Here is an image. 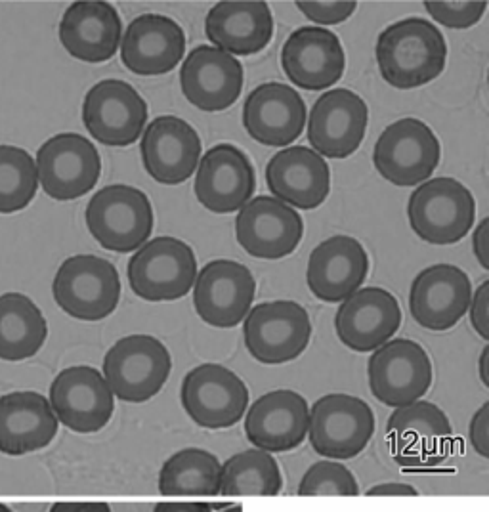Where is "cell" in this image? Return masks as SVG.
<instances>
[{"mask_svg":"<svg viewBox=\"0 0 489 512\" xmlns=\"http://www.w3.org/2000/svg\"><path fill=\"white\" fill-rule=\"evenodd\" d=\"M375 54L384 81L394 88L411 90L432 83L444 73L447 44L434 23L407 18L384 29Z\"/></svg>","mask_w":489,"mask_h":512,"instance_id":"cell-1","label":"cell"},{"mask_svg":"<svg viewBox=\"0 0 489 512\" xmlns=\"http://www.w3.org/2000/svg\"><path fill=\"white\" fill-rule=\"evenodd\" d=\"M90 235L111 253L127 255L146 245L155 214L148 195L132 186L113 184L94 193L86 205Z\"/></svg>","mask_w":489,"mask_h":512,"instance_id":"cell-2","label":"cell"},{"mask_svg":"<svg viewBox=\"0 0 489 512\" xmlns=\"http://www.w3.org/2000/svg\"><path fill=\"white\" fill-rule=\"evenodd\" d=\"M392 459L411 470L436 469L453 449V428L446 413L432 402L398 407L386 423Z\"/></svg>","mask_w":489,"mask_h":512,"instance_id":"cell-3","label":"cell"},{"mask_svg":"<svg viewBox=\"0 0 489 512\" xmlns=\"http://www.w3.org/2000/svg\"><path fill=\"white\" fill-rule=\"evenodd\" d=\"M407 216L411 230L426 243L453 245L472 230L476 201L459 180L438 176L411 193Z\"/></svg>","mask_w":489,"mask_h":512,"instance_id":"cell-4","label":"cell"},{"mask_svg":"<svg viewBox=\"0 0 489 512\" xmlns=\"http://www.w3.org/2000/svg\"><path fill=\"white\" fill-rule=\"evenodd\" d=\"M171 371V352L163 342L151 335H130L109 348L102 375L113 396L144 404L163 390Z\"/></svg>","mask_w":489,"mask_h":512,"instance_id":"cell-5","label":"cell"},{"mask_svg":"<svg viewBox=\"0 0 489 512\" xmlns=\"http://www.w3.org/2000/svg\"><path fill=\"white\" fill-rule=\"evenodd\" d=\"M128 283L138 299L171 302L184 299L197 278L192 247L176 237H155L128 262Z\"/></svg>","mask_w":489,"mask_h":512,"instance_id":"cell-6","label":"cell"},{"mask_svg":"<svg viewBox=\"0 0 489 512\" xmlns=\"http://www.w3.org/2000/svg\"><path fill=\"white\" fill-rule=\"evenodd\" d=\"M58 306L75 320H106L121 300L117 268L100 256L77 255L58 268L52 283Z\"/></svg>","mask_w":489,"mask_h":512,"instance_id":"cell-7","label":"cell"},{"mask_svg":"<svg viewBox=\"0 0 489 512\" xmlns=\"http://www.w3.org/2000/svg\"><path fill=\"white\" fill-rule=\"evenodd\" d=\"M440 157L442 148L432 128L411 117L384 128L373 150L377 172L400 188L421 186L438 169Z\"/></svg>","mask_w":489,"mask_h":512,"instance_id":"cell-8","label":"cell"},{"mask_svg":"<svg viewBox=\"0 0 489 512\" xmlns=\"http://www.w3.org/2000/svg\"><path fill=\"white\" fill-rule=\"evenodd\" d=\"M243 321V339L249 354L266 365L297 360L312 339L310 316L293 300L262 302L249 310Z\"/></svg>","mask_w":489,"mask_h":512,"instance_id":"cell-9","label":"cell"},{"mask_svg":"<svg viewBox=\"0 0 489 512\" xmlns=\"http://www.w3.org/2000/svg\"><path fill=\"white\" fill-rule=\"evenodd\" d=\"M375 434L373 409L350 394H327L310 409L308 438L319 455L344 461L360 455Z\"/></svg>","mask_w":489,"mask_h":512,"instance_id":"cell-10","label":"cell"},{"mask_svg":"<svg viewBox=\"0 0 489 512\" xmlns=\"http://www.w3.org/2000/svg\"><path fill=\"white\" fill-rule=\"evenodd\" d=\"M371 394L383 406L419 402L432 386V362L419 342L394 339L373 352L367 365Z\"/></svg>","mask_w":489,"mask_h":512,"instance_id":"cell-11","label":"cell"},{"mask_svg":"<svg viewBox=\"0 0 489 512\" xmlns=\"http://www.w3.org/2000/svg\"><path fill=\"white\" fill-rule=\"evenodd\" d=\"M43 192L56 201H73L92 192L102 174V159L85 136L64 132L46 140L37 153Z\"/></svg>","mask_w":489,"mask_h":512,"instance_id":"cell-12","label":"cell"},{"mask_svg":"<svg viewBox=\"0 0 489 512\" xmlns=\"http://www.w3.org/2000/svg\"><path fill=\"white\" fill-rule=\"evenodd\" d=\"M180 400L195 425L230 428L245 417L249 388L228 367L203 363L184 377Z\"/></svg>","mask_w":489,"mask_h":512,"instance_id":"cell-13","label":"cell"},{"mask_svg":"<svg viewBox=\"0 0 489 512\" xmlns=\"http://www.w3.org/2000/svg\"><path fill=\"white\" fill-rule=\"evenodd\" d=\"M83 123L96 142L109 148H127L146 128L148 104L134 86L106 79L86 92Z\"/></svg>","mask_w":489,"mask_h":512,"instance_id":"cell-14","label":"cell"},{"mask_svg":"<svg viewBox=\"0 0 489 512\" xmlns=\"http://www.w3.org/2000/svg\"><path fill=\"white\" fill-rule=\"evenodd\" d=\"M251 270L235 260H211L193 283V306L201 320L216 329H232L247 318L255 300Z\"/></svg>","mask_w":489,"mask_h":512,"instance_id":"cell-15","label":"cell"},{"mask_svg":"<svg viewBox=\"0 0 489 512\" xmlns=\"http://www.w3.org/2000/svg\"><path fill=\"white\" fill-rule=\"evenodd\" d=\"M48 402L58 423L79 434L107 427L115 411V396L104 375L88 365L64 369L50 384Z\"/></svg>","mask_w":489,"mask_h":512,"instance_id":"cell-16","label":"cell"},{"mask_svg":"<svg viewBox=\"0 0 489 512\" xmlns=\"http://www.w3.org/2000/svg\"><path fill=\"white\" fill-rule=\"evenodd\" d=\"M369 107L348 88H335L316 100L308 115V142L327 159H346L362 146Z\"/></svg>","mask_w":489,"mask_h":512,"instance_id":"cell-17","label":"cell"},{"mask_svg":"<svg viewBox=\"0 0 489 512\" xmlns=\"http://www.w3.org/2000/svg\"><path fill=\"white\" fill-rule=\"evenodd\" d=\"M195 197L211 213L241 211L256 188L255 169L249 157L232 144H218L197 165Z\"/></svg>","mask_w":489,"mask_h":512,"instance_id":"cell-18","label":"cell"},{"mask_svg":"<svg viewBox=\"0 0 489 512\" xmlns=\"http://www.w3.org/2000/svg\"><path fill=\"white\" fill-rule=\"evenodd\" d=\"M239 245L255 258L279 260L295 253L304 235L300 214L276 197L251 199L235 218Z\"/></svg>","mask_w":489,"mask_h":512,"instance_id":"cell-19","label":"cell"},{"mask_svg":"<svg viewBox=\"0 0 489 512\" xmlns=\"http://www.w3.org/2000/svg\"><path fill=\"white\" fill-rule=\"evenodd\" d=\"M472 283L453 264L425 268L411 283L409 310L413 320L428 331H449L468 312Z\"/></svg>","mask_w":489,"mask_h":512,"instance_id":"cell-20","label":"cell"},{"mask_svg":"<svg viewBox=\"0 0 489 512\" xmlns=\"http://www.w3.org/2000/svg\"><path fill=\"white\" fill-rule=\"evenodd\" d=\"M140 151L155 182L178 186L193 176L201 161V138L184 119L161 115L144 128Z\"/></svg>","mask_w":489,"mask_h":512,"instance_id":"cell-21","label":"cell"},{"mask_svg":"<svg viewBox=\"0 0 489 512\" xmlns=\"http://www.w3.org/2000/svg\"><path fill=\"white\" fill-rule=\"evenodd\" d=\"M402 325L398 299L381 287L358 289L342 300L335 329L342 344L354 352H375L390 341Z\"/></svg>","mask_w":489,"mask_h":512,"instance_id":"cell-22","label":"cell"},{"mask_svg":"<svg viewBox=\"0 0 489 512\" xmlns=\"http://www.w3.org/2000/svg\"><path fill=\"white\" fill-rule=\"evenodd\" d=\"M243 83V65L214 46L193 48L180 69L184 98L207 113L234 106L241 96Z\"/></svg>","mask_w":489,"mask_h":512,"instance_id":"cell-23","label":"cell"},{"mask_svg":"<svg viewBox=\"0 0 489 512\" xmlns=\"http://www.w3.org/2000/svg\"><path fill=\"white\" fill-rule=\"evenodd\" d=\"M281 67L291 85L312 92L325 90L344 75V48L329 29L300 27L281 48Z\"/></svg>","mask_w":489,"mask_h":512,"instance_id":"cell-24","label":"cell"},{"mask_svg":"<svg viewBox=\"0 0 489 512\" xmlns=\"http://www.w3.org/2000/svg\"><path fill=\"white\" fill-rule=\"evenodd\" d=\"M243 127L262 146H291L306 127V104L293 86L264 83L245 100Z\"/></svg>","mask_w":489,"mask_h":512,"instance_id":"cell-25","label":"cell"},{"mask_svg":"<svg viewBox=\"0 0 489 512\" xmlns=\"http://www.w3.org/2000/svg\"><path fill=\"white\" fill-rule=\"evenodd\" d=\"M367 274L369 256L362 243L348 235H335L310 253L306 283L316 299L333 304L362 289Z\"/></svg>","mask_w":489,"mask_h":512,"instance_id":"cell-26","label":"cell"},{"mask_svg":"<svg viewBox=\"0 0 489 512\" xmlns=\"http://www.w3.org/2000/svg\"><path fill=\"white\" fill-rule=\"evenodd\" d=\"M119 48L128 71L142 77L165 75L182 62L186 33L169 16L144 14L128 23Z\"/></svg>","mask_w":489,"mask_h":512,"instance_id":"cell-27","label":"cell"},{"mask_svg":"<svg viewBox=\"0 0 489 512\" xmlns=\"http://www.w3.org/2000/svg\"><path fill=\"white\" fill-rule=\"evenodd\" d=\"M266 182L277 201L291 209L314 211L331 192V171L323 157L304 146L276 153L266 167Z\"/></svg>","mask_w":489,"mask_h":512,"instance_id":"cell-28","label":"cell"},{"mask_svg":"<svg viewBox=\"0 0 489 512\" xmlns=\"http://www.w3.org/2000/svg\"><path fill=\"white\" fill-rule=\"evenodd\" d=\"M310 407L295 390H274L260 396L245 417L247 440L256 449L283 453L298 448L308 434Z\"/></svg>","mask_w":489,"mask_h":512,"instance_id":"cell-29","label":"cell"},{"mask_svg":"<svg viewBox=\"0 0 489 512\" xmlns=\"http://www.w3.org/2000/svg\"><path fill=\"white\" fill-rule=\"evenodd\" d=\"M123 39L119 12L109 2H73L60 22V41L69 56L86 64L111 60Z\"/></svg>","mask_w":489,"mask_h":512,"instance_id":"cell-30","label":"cell"},{"mask_svg":"<svg viewBox=\"0 0 489 512\" xmlns=\"http://www.w3.org/2000/svg\"><path fill=\"white\" fill-rule=\"evenodd\" d=\"M207 39L230 56H255L274 39V16L266 2H218L205 20Z\"/></svg>","mask_w":489,"mask_h":512,"instance_id":"cell-31","label":"cell"},{"mask_svg":"<svg viewBox=\"0 0 489 512\" xmlns=\"http://www.w3.org/2000/svg\"><path fill=\"white\" fill-rule=\"evenodd\" d=\"M58 427L43 394L18 390L0 396V451L4 455H27L50 446Z\"/></svg>","mask_w":489,"mask_h":512,"instance_id":"cell-32","label":"cell"},{"mask_svg":"<svg viewBox=\"0 0 489 512\" xmlns=\"http://www.w3.org/2000/svg\"><path fill=\"white\" fill-rule=\"evenodd\" d=\"M48 323L39 306L22 293L0 297V360L23 362L46 342Z\"/></svg>","mask_w":489,"mask_h":512,"instance_id":"cell-33","label":"cell"},{"mask_svg":"<svg viewBox=\"0 0 489 512\" xmlns=\"http://www.w3.org/2000/svg\"><path fill=\"white\" fill-rule=\"evenodd\" d=\"M222 463L211 451L186 448L176 451L159 472L163 495H218Z\"/></svg>","mask_w":489,"mask_h":512,"instance_id":"cell-34","label":"cell"},{"mask_svg":"<svg viewBox=\"0 0 489 512\" xmlns=\"http://www.w3.org/2000/svg\"><path fill=\"white\" fill-rule=\"evenodd\" d=\"M281 470L272 453L247 449L230 457L220 469L222 495H279Z\"/></svg>","mask_w":489,"mask_h":512,"instance_id":"cell-35","label":"cell"},{"mask_svg":"<svg viewBox=\"0 0 489 512\" xmlns=\"http://www.w3.org/2000/svg\"><path fill=\"white\" fill-rule=\"evenodd\" d=\"M35 159L18 146H0V213L23 211L37 195Z\"/></svg>","mask_w":489,"mask_h":512,"instance_id":"cell-36","label":"cell"},{"mask_svg":"<svg viewBox=\"0 0 489 512\" xmlns=\"http://www.w3.org/2000/svg\"><path fill=\"white\" fill-rule=\"evenodd\" d=\"M356 476L339 461L314 463L300 480L298 495H358Z\"/></svg>","mask_w":489,"mask_h":512,"instance_id":"cell-37","label":"cell"},{"mask_svg":"<svg viewBox=\"0 0 489 512\" xmlns=\"http://www.w3.org/2000/svg\"><path fill=\"white\" fill-rule=\"evenodd\" d=\"M426 12L434 22L442 23L449 29H468L482 20L488 2H425Z\"/></svg>","mask_w":489,"mask_h":512,"instance_id":"cell-38","label":"cell"},{"mask_svg":"<svg viewBox=\"0 0 489 512\" xmlns=\"http://www.w3.org/2000/svg\"><path fill=\"white\" fill-rule=\"evenodd\" d=\"M300 12L312 23L339 25L344 23L358 8V2H297Z\"/></svg>","mask_w":489,"mask_h":512,"instance_id":"cell-39","label":"cell"},{"mask_svg":"<svg viewBox=\"0 0 489 512\" xmlns=\"http://www.w3.org/2000/svg\"><path fill=\"white\" fill-rule=\"evenodd\" d=\"M470 323L474 331L489 341V279H482L478 289L474 291V297L470 299Z\"/></svg>","mask_w":489,"mask_h":512,"instance_id":"cell-40","label":"cell"},{"mask_svg":"<svg viewBox=\"0 0 489 512\" xmlns=\"http://www.w3.org/2000/svg\"><path fill=\"white\" fill-rule=\"evenodd\" d=\"M468 438L474 451L488 459L489 457V402L480 407L468 427Z\"/></svg>","mask_w":489,"mask_h":512,"instance_id":"cell-41","label":"cell"},{"mask_svg":"<svg viewBox=\"0 0 489 512\" xmlns=\"http://www.w3.org/2000/svg\"><path fill=\"white\" fill-rule=\"evenodd\" d=\"M472 249L474 255L478 258L480 266L484 270H489V218H484L478 222L474 237H472Z\"/></svg>","mask_w":489,"mask_h":512,"instance_id":"cell-42","label":"cell"},{"mask_svg":"<svg viewBox=\"0 0 489 512\" xmlns=\"http://www.w3.org/2000/svg\"><path fill=\"white\" fill-rule=\"evenodd\" d=\"M419 491L404 482H383L367 490V495H417Z\"/></svg>","mask_w":489,"mask_h":512,"instance_id":"cell-43","label":"cell"},{"mask_svg":"<svg viewBox=\"0 0 489 512\" xmlns=\"http://www.w3.org/2000/svg\"><path fill=\"white\" fill-rule=\"evenodd\" d=\"M50 512H111L107 503H56Z\"/></svg>","mask_w":489,"mask_h":512,"instance_id":"cell-44","label":"cell"},{"mask_svg":"<svg viewBox=\"0 0 489 512\" xmlns=\"http://www.w3.org/2000/svg\"><path fill=\"white\" fill-rule=\"evenodd\" d=\"M153 512H213L205 503H159Z\"/></svg>","mask_w":489,"mask_h":512,"instance_id":"cell-45","label":"cell"},{"mask_svg":"<svg viewBox=\"0 0 489 512\" xmlns=\"http://www.w3.org/2000/svg\"><path fill=\"white\" fill-rule=\"evenodd\" d=\"M488 362L489 346H486V348L482 350V356H480V379H482L484 386H489Z\"/></svg>","mask_w":489,"mask_h":512,"instance_id":"cell-46","label":"cell"},{"mask_svg":"<svg viewBox=\"0 0 489 512\" xmlns=\"http://www.w3.org/2000/svg\"><path fill=\"white\" fill-rule=\"evenodd\" d=\"M222 512H243L241 505H220Z\"/></svg>","mask_w":489,"mask_h":512,"instance_id":"cell-47","label":"cell"},{"mask_svg":"<svg viewBox=\"0 0 489 512\" xmlns=\"http://www.w3.org/2000/svg\"><path fill=\"white\" fill-rule=\"evenodd\" d=\"M0 512H14V511H12V509H10V507H6V505H2V503H0Z\"/></svg>","mask_w":489,"mask_h":512,"instance_id":"cell-48","label":"cell"}]
</instances>
